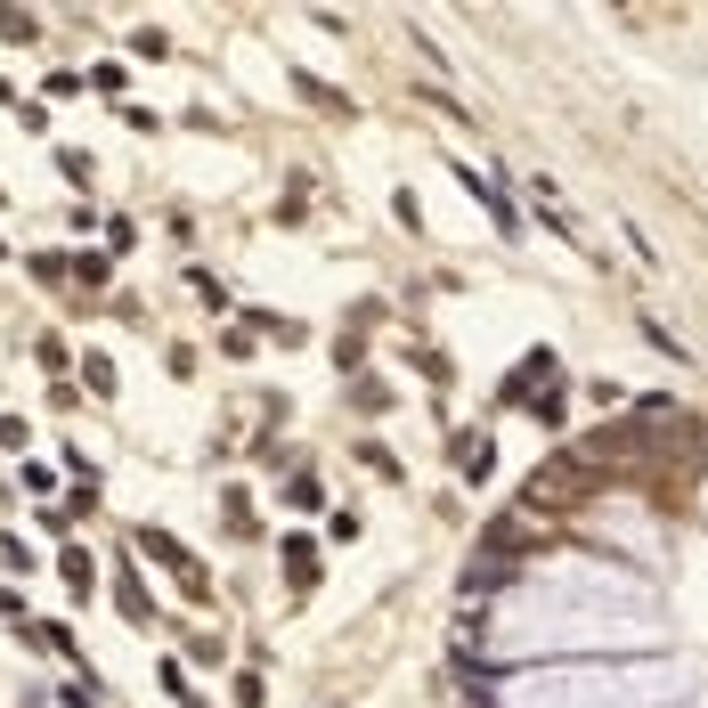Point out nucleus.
Listing matches in <instances>:
<instances>
[{"instance_id": "9b49d317", "label": "nucleus", "mask_w": 708, "mask_h": 708, "mask_svg": "<svg viewBox=\"0 0 708 708\" xmlns=\"http://www.w3.org/2000/svg\"><path fill=\"white\" fill-rule=\"evenodd\" d=\"M188 293H196L204 310H228V293H220V277H212V269H188Z\"/></svg>"}, {"instance_id": "423d86ee", "label": "nucleus", "mask_w": 708, "mask_h": 708, "mask_svg": "<svg viewBox=\"0 0 708 708\" xmlns=\"http://www.w3.org/2000/svg\"><path fill=\"white\" fill-rule=\"evenodd\" d=\"M0 41H9V49H33V41H41V17H33V9H0Z\"/></svg>"}, {"instance_id": "ddd939ff", "label": "nucleus", "mask_w": 708, "mask_h": 708, "mask_svg": "<svg viewBox=\"0 0 708 708\" xmlns=\"http://www.w3.org/2000/svg\"><path fill=\"white\" fill-rule=\"evenodd\" d=\"M90 82H98L106 98H123V82H131V74H123V66H114V57H106V66H90Z\"/></svg>"}, {"instance_id": "2eb2a0df", "label": "nucleus", "mask_w": 708, "mask_h": 708, "mask_svg": "<svg viewBox=\"0 0 708 708\" xmlns=\"http://www.w3.org/2000/svg\"><path fill=\"white\" fill-rule=\"evenodd\" d=\"M33 432H25V416H0V448H25Z\"/></svg>"}, {"instance_id": "9d476101", "label": "nucleus", "mask_w": 708, "mask_h": 708, "mask_svg": "<svg viewBox=\"0 0 708 708\" xmlns=\"http://www.w3.org/2000/svg\"><path fill=\"white\" fill-rule=\"evenodd\" d=\"M25 269H33V277H41V285H66V277H74V261H66V253H33V261H25Z\"/></svg>"}, {"instance_id": "f257e3e1", "label": "nucleus", "mask_w": 708, "mask_h": 708, "mask_svg": "<svg viewBox=\"0 0 708 708\" xmlns=\"http://www.w3.org/2000/svg\"><path fill=\"white\" fill-rule=\"evenodd\" d=\"M643 578L611 570V562H546L529 586L489 611V652L497 660H627L652 652L660 627L635 611Z\"/></svg>"}, {"instance_id": "f3484780", "label": "nucleus", "mask_w": 708, "mask_h": 708, "mask_svg": "<svg viewBox=\"0 0 708 708\" xmlns=\"http://www.w3.org/2000/svg\"><path fill=\"white\" fill-rule=\"evenodd\" d=\"M0 261H9V236H0Z\"/></svg>"}, {"instance_id": "20e7f679", "label": "nucleus", "mask_w": 708, "mask_h": 708, "mask_svg": "<svg viewBox=\"0 0 708 708\" xmlns=\"http://www.w3.org/2000/svg\"><path fill=\"white\" fill-rule=\"evenodd\" d=\"M114 611H123V627H155V595L131 578V562L114 570Z\"/></svg>"}, {"instance_id": "f03ea898", "label": "nucleus", "mask_w": 708, "mask_h": 708, "mask_svg": "<svg viewBox=\"0 0 708 708\" xmlns=\"http://www.w3.org/2000/svg\"><path fill=\"white\" fill-rule=\"evenodd\" d=\"M692 668L684 660H652V652H627V660H538V668H513L497 676V708H660L684 700Z\"/></svg>"}, {"instance_id": "6e6552de", "label": "nucleus", "mask_w": 708, "mask_h": 708, "mask_svg": "<svg viewBox=\"0 0 708 708\" xmlns=\"http://www.w3.org/2000/svg\"><path fill=\"white\" fill-rule=\"evenodd\" d=\"M106 277H114V261H106V253H74V285H82V293H98Z\"/></svg>"}, {"instance_id": "f8f14e48", "label": "nucleus", "mask_w": 708, "mask_h": 708, "mask_svg": "<svg viewBox=\"0 0 708 708\" xmlns=\"http://www.w3.org/2000/svg\"><path fill=\"white\" fill-rule=\"evenodd\" d=\"M57 578H66L74 595H82V586H90V554H82V546H66V554H57Z\"/></svg>"}, {"instance_id": "4468645a", "label": "nucleus", "mask_w": 708, "mask_h": 708, "mask_svg": "<svg viewBox=\"0 0 708 708\" xmlns=\"http://www.w3.org/2000/svg\"><path fill=\"white\" fill-rule=\"evenodd\" d=\"M285 570H293V578L310 586V538H285Z\"/></svg>"}, {"instance_id": "1a4fd4ad", "label": "nucleus", "mask_w": 708, "mask_h": 708, "mask_svg": "<svg viewBox=\"0 0 708 708\" xmlns=\"http://www.w3.org/2000/svg\"><path fill=\"white\" fill-rule=\"evenodd\" d=\"M49 163H57V180H74V188H90V155H82V147H57Z\"/></svg>"}, {"instance_id": "0eeeda50", "label": "nucleus", "mask_w": 708, "mask_h": 708, "mask_svg": "<svg viewBox=\"0 0 708 708\" xmlns=\"http://www.w3.org/2000/svg\"><path fill=\"white\" fill-rule=\"evenodd\" d=\"M82 383H90V399H114V359L106 350H82Z\"/></svg>"}, {"instance_id": "39448f33", "label": "nucleus", "mask_w": 708, "mask_h": 708, "mask_svg": "<svg viewBox=\"0 0 708 708\" xmlns=\"http://www.w3.org/2000/svg\"><path fill=\"white\" fill-rule=\"evenodd\" d=\"M33 643H41V652H57V660H74V668H82V635H74L66 619H49V627H33Z\"/></svg>"}, {"instance_id": "dca6fc26", "label": "nucleus", "mask_w": 708, "mask_h": 708, "mask_svg": "<svg viewBox=\"0 0 708 708\" xmlns=\"http://www.w3.org/2000/svg\"><path fill=\"white\" fill-rule=\"evenodd\" d=\"M57 700H66V708H98V692H90V684H66Z\"/></svg>"}, {"instance_id": "7ed1b4c3", "label": "nucleus", "mask_w": 708, "mask_h": 708, "mask_svg": "<svg viewBox=\"0 0 708 708\" xmlns=\"http://www.w3.org/2000/svg\"><path fill=\"white\" fill-rule=\"evenodd\" d=\"M131 546H139V554H155L163 570H180V586H188V595H196V603H212V570H204V562H196V554H188L180 538H171V529H139V538H131Z\"/></svg>"}]
</instances>
